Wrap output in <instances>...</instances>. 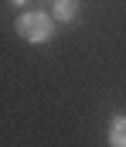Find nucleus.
<instances>
[{
  "label": "nucleus",
  "instance_id": "3",
  "mask_svg": "<svg viewBox=\"0 0 126 147\" xmlns=\"http://www.w3.org/2000/svg\"><path fill=\"white\" fill-rule=\"evenodd\" d=\"M113 147H126V116H113L109 120V137H106Z\"/></svg>",
  "mask_w": 126,
  "mask_h": 147
},
{
  "label": "nucleus",
  "instance_id": "1",
  "mask_svg": "<svg viewBox=\"0 0 126 147\" xmlns=\"http://www.w3.org/2000/svg\"><path fill=\"white\" fill-rule=\"evenodd\" d=\"M17 34L31 45H44L55 38V14L48 10H24L17 17Z\"/></svg>",
  "mask_w": 126,
  "mask_h": 147
},
{
  "label": "nucleus",
  "instance_id": "4",
  "mask_svg": "<svg viewBox=\"0 0 126 147\" xmlns=\"http://www.w3.org/2000/svg\"><path fill=\"white\" fill-rule=\"evenodd\" d=\"M10 3H14V7H24V3H27V0H10Z\"/></svg>",
  "mask_w": 126,
  "mask_h": 147
},
{
  "label": "nucleus",
  "instance_id": "2",
  "mask_svg": "<svg viewBox=\"0 0 126 147\" xmlns=\"http://www.w3.org/2000/svg\"><path fill=\"white\" fill-rule=\"evenodd\" d=\"M55 21H61V24H72L75 17H79V0H55Z\"/></svg>",
  "mask_w": 126,
  "mask_h": 147
}]
</instances>
